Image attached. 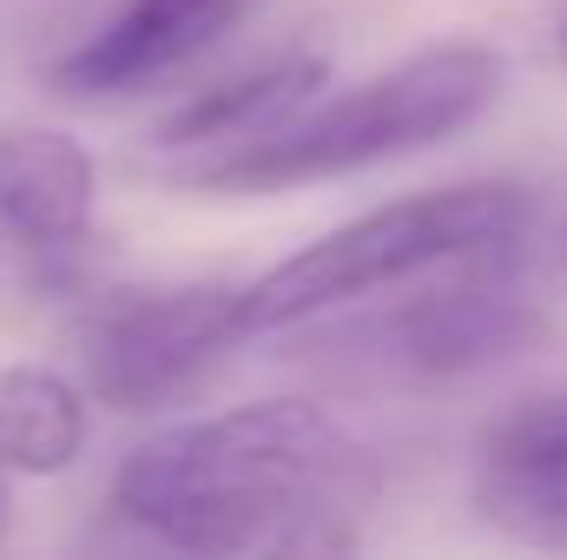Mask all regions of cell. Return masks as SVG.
Masks as SVG:
<instances>
[{"label": "cell", "mask_w": 567, "mask_h": 560, "mask_svg": "<svg viewBox=\"0 0 567 560\" xmlns=\"http://www.w3.org/2000/svg\"><path fill=\"white\" fill-rule=\"evenodd\" d=\"M7 475H13V468L0 462V535H7Z\"/></svg>", "instance_id": "obj_11"}, {"label": "cell", "mask_w": 567, "mask_h": 560, "mask_svg": "<svg viewBox=\"0 0 567 560\" xmlns=\"http://www.w3.org/2000/svg\"><path fill=\"white\" fill-rule=\"evenodd\" d=\"M468 501L495 535L567 554V390L508 409L482 435Z\"/></svg>", "instance_id": "obj_8"}, {"label": "cell", "mask_w": 567, "mask_h": 560, "mask_svg": "<svg viewBox=\"0 0 567 560\" xmlns=\"http://www.w3.org/2000/svg\"><path fill=\"white\" fill-rule=\"evenodd\" d=\"M251 13L258 0H120L73 53L47 66V86L73 106H120L158 93Z\"/></svg>", "instance_id": "obj_6"}, {"label": "cell", "mask_w": 567, "mask_h": 560, "mask_svg": "<svg viewBox=\"0 0 567 560\" xmlns=\"http://www.w3.org/2000/svg\"><path fill=\"white\" fill-rule=\"evenodd\" d=\"M251 343L245 283H113L73 323V363L93 403L120 416L178 409L198 396L218 363Z\"/></svg>", "instance_id": "obj_5"}, {"label": "cell", "mask_w": 567, "mask_h": 560, "mask_svg": "<svg viewBox=\"0 0 567 560\" xmlns=\"http://www.w3.org/2000/svg\"><path fill=\"white\" fill-rule=\"evenodd\" d=\"M377 495V448L317 396L172 422L113 475V515L126 528L205 560L350 554Z\"/></svg>", "instance_id": "obj_1"}, {"label": "cell", "mask_w": 567, "mask_h": 560, "mask_svg": "<svg viewBox=\"0 0 567 560\" xmlns=\"http://www.w3.org/2000/svg\"><path fill=\"white\" fill-rule=\"evenodd\" d=\"M561 53H567V33H561Z\"/></svg>", "instance_id": "obj_12"}, {"label": "cell", "mask_w": 567, "mask_h": 560, "mask_svg": "<svg viewBox=\"0 0 567 560\" xmlns=\"http://www.w3.org/2000/svg\"><path fill=\"white\" fill-rule=\"evenodd\" d=\"M495 100H502V53L482 40H442L343 93H317L297 120H284L265 139L178 158L165 172L172 185L212 191V198H278L297 185L377 172L390 158L429 152L468 133Z\"/></svg>", "instance_id": "obj_2"}, {"label": "cell", "mask_w": 567, "mask_h": 560, "mask_svg": "<svg viewBox=\"0 0 567 560\" xmlns=\"http://www.w3.org/2000/svg\"><path fill=\"white\" fill-rule=\"evenodd\" d=\"M528 225H535V198H528V185H508V178H468V185L390 198V205L310 238L258 283H245V323H251V336H284L323 310L416 283L442 265L515 251V245H528Z\"/></svg>", "instance_id": "obj_4"}, {"label": "cell", "mask_w": 567, "mask_h": 560, "mask_svg": "<svg viewBox=\"0 0 567 560\" xmlns=\"http://www.w3.org/2000/svg\"><path fill=\"white\" fill-rule=\"evenodd\" d=\"M100 211L93 152L53 126H0V231L40 278H66L86 258Z\"/></svg>", "instance_id": "obj_7"}, {"label": "cell", "mask_w": 567, "mask_h": 560, "mask_svg": "<svg viewBox=\"0 0 567 560\" xmlns=\"http://www.w3.org/2000/svg\"><path fill=\"white\" fill-rule=\"evenodd\" d=\"M303 330L297 363L350 396L442 390L522 356L542 336V303L522 283V245L442 265L416 283L377 290L363 303L323 310Z\"/></svg>", "instance_id": "obj_3"}, {"label": "cell", "mask_w": 567, "mask_h": 560, "mask_svg": "<svg viewBox=\"0 0 567 560\" xmlns=\"http://www.w3.org/2000/svg\"><path fill=\"white\" fill-rule=\"evenodd\" d=\"M330 86V53L317 46H290L278 60L238 73V80H218L205 93H192L185 106H172L158 120L152 145L178 165V158H205V152H231V145H251L265 133H278L284 120H297L317 93Z\"/></svg>", "instance_id": "obj_9"}, {"label": "cell", "mask_w": 567, "mask_h": 560, "mask_svg": "<svg viewBox=\"0 0 567 560\" xmlns=\"http://www.w3.org/2000/svg\"><path fill=\"white\" fill-rule=\"evenodd\" d=\"M86 383L53 363H7L0 370V462L13 475H66L86 455Z\"/></svg>", "instance_id": "obj_10"}]
</instances>
